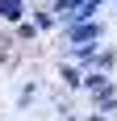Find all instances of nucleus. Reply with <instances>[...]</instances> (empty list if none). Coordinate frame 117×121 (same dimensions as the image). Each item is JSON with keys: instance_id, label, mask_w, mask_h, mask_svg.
<instances>
[{"instance_id": "f257e3e1", "label": "nucleus", "mask_w": 117, "mask_h": 121, "mask_svg": "<svg viewBox=\"0 0 117 121\" xmlns=\"http://www.w3.org/2000/svg\"><path fill=\"white\" fill-rule=\"evenodd\" d=\"M92 38H100V25H67V42L75 46V42H92Z\"/></svg>"}, {"instance_id": "f03ea898", "label": "nucleus", "mask_w": 117, "mask_h": 121, "mask_svg": "<svg viewBox=\"0 0 117 121\" xmlns=\"http://www.w3.org/2000/svg\"><path fill=\"white\" fill-rule=\"evenodd\" d=\"M21 13H25V0H0V17L4 21H17Z\"/></svg>"}]
</instances>
